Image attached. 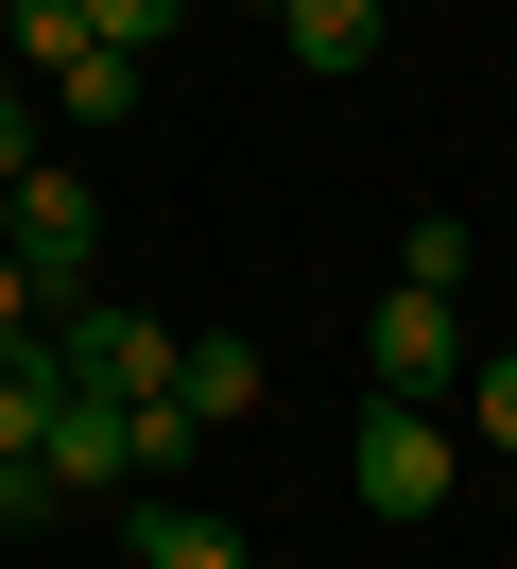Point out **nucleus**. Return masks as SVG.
Returning <instances> with one entry per match:
<instances>
[{
	"mask_svg": "<svg viewBox=\"0 0 517 569\" xmlns=\"http://www.w3.org/2000/svg\"><path fill=\"white\" fill-rule=\"evenodd\" d=\"M345 483H362V518H448L466 449H448V415H431V397H362V449H345Z\"/></svg>",
	"mask_w": 517,
	"mask_h": 569,
	"instance_id": "1",
	"label": "nucleus"
},
{
	"mask_svg": "<svg viewBox=\"0 0 517 569\" xmlns=\"http://www.w3.org/2000/svg\"><path fill=\"white\" fill-rule=\"evenodd\" d=\"M0 242L34 259V311H87V259H103V190H87V173H52V156H34V173L0 190Z\"/></svg>",
	"mask_w": 517,
	"mask_h": 569,
	"instance_id": "2",
	"label": "nucleus"
},
{
	"mask_svg": "<svg viewBox=\"0 0 517 569\" xmlns=\"http://www.w3.org/2000/svg\"><path fill=\"white\" fill-rule=\"evenodd\" d=\"M52 346H69V380H87V397H172L190 328H156V311H121V293H87V311H52Z\"/></svg>",
	"mask_w": 517,
	"mask_h": 569,
	"instance_id": "3",
	"label": "nucleus"
},
{
	"mask_svg": "<svg viewBox=\"0 0 517 569\" xmlns=\"http://www.w3.org/2000/svg\"><path fill=\"white\" fill-rule=\"evenodd\" d=\"M362 397H431V415H448V397H466V328H448V293H379V328H362Z\"/></svg>",
	"mask_w": 517,
	"mask_h": 569,
	"instance_id": "4",
	"label": "nucleus"
},
{
	"mask_svg": "<svg viewBox=\"0 0 517 569\" xmlns=\"http://www.w3.org/2000/svg\"><path fill=\"white\" fill-rule=\"evenodd\" d=\"M276 52H294L310 87H362L379 70V0H276Z\"/></svg>",
	"mask_w": 517,
	"mask_h": 569,
	"instance_id": "5",
	"label": "nucleus"
},
{
	"mask_svg": "<svg viewBox=\"0 0 517 569\" xmlns=\"http://www.w3.org/2000/svg\"><path fill=\"white\" fill-rule=\"evenodd\" d=\"M52 415H69V346L34 311V328H0V449H52Z\"/></svg>",
	"mask_w": 517,
	"mask_h": 569,
	"instance_id": "6",
	"label": "nucleus"
},
{
	"mask_svg": "<svg viewBox=\"0 0 517 569\" xmlns=\"http://www.w3.org/2000/svg\"><path fill=\"white\" fill-rule=\"evenodd\" d=\"M121 552H138V569H241V535L207 518V500H172V483H138V518H121Z\"/></svg>",
	"mask_w": 517,
	"mask_h": 569,
	"instance_id": "7",
	"label": "nucleus"
},
{
	"mask_svg": "<svg viewBox=\"0 0 517 569\" xmlns=\"http://www.w3.org/2000/svg\"><path fill=\"white\" fill-rule=\"evenodd\" d=\"M172 397H190V431H241V415H259V346H225V328H190V362H172Z\"/></svg>",
	"mask_w": 517,
	"mask_h": 569,
	"instance_id": "8",
	"label": "nucleus"
},
{
	"mask_svg": "<svg viewBox=\"0 0 517 569\" xmlns=\"http://www.w3.org/2000/svg\"><path fill=\"white\" fill-rule=\"evenodd\" d=\"M52 121H69V139H121V121H138V52H69V70H52Z\"/></svg>",
	"mask_w": 517,
	"mask_h": 569,
	"instance_id": "9",
	"label": "nucleus"
},
{
	"mask_svg": "<svg viewBox=\"0 0 517 569\" xmlns=\"http://www.w3.org/2000/svg\"><path fill=\"white\" fill-rule=\"evenodd\" d=\"M0 36H18V70H34V87H52V70H69V52H87V0H18V18H0Z\"/></svg>",
	"mask_w": 517,
	"mask_h": 569,
	"instance_id": "10",
	"label": "nucleus"
},
{
	"mask_svg": "<svg viewBox=\"0 0 517 569\" xmlns=\"http://www.w3.org/2000/svg\"><path fill=\"white\" fill-rule=\"evenodd\" d=\"M34 156H52V87H34V70H0V190H18Z\"/></svg>",
	"mask_w": 517,
	"mask_h": 569,
	"instance_id": "11",
	"label": "nucleus"
},
{
	"mask_svg": "<svg viewBox=\"0 0 517 569\" xmlns=\"http://www.w3.org/2000/svg\"><path fill=\"white\" fill-rule=\"evenodd\" d=\"M397 277H414V293H466V208H414V242H397Z\"/></svg>",
	"mask_w": 517,
	"mask_h": 569,
	"instance_id": "12",
	"label": "nucleus"
},
{
	"mask_svg": "<svg viewBox=\"0 0 517 569\" xmlns=\"http://www.w3.org/2000/svg\"><path fill=\"white\" fill-rule=\"evenodd\" d=\"M448 415H466V431H483V449H500V466H517V346H500V362H466V397H448Z\"/></svg>",
	"mask_w": 517,
	"mask_h": 569,
	"instance_id": "13",
	"label": "nucleus"
},
{
	"mask_svg": "<svg viewBox=\"0 0 517 569\" xmlns=\"http://www.w3.org/2000/svg\"><path fill=\"white\" fill-rule=\"evenodd\" d=\"M172 18H190V0H87V36H103V52H156Z\"/></svg>",
	"mask_w": 517,
	"mask_h": 569,
	"instance_id": "14",
	"label": "nucleus"
},
{
	"mask_svg": "<svg viewBox=\"0 0 517 569\" xmlns=\"http://www.w3.org/2000/svg\"><path fill=\"white\" fill-rule=\"evenodd\" d=\"M0 328H34V259L18 242H0Z\"/></svg>",
	"mask_w": 517,
	"mask_h": 569,
	"instance_id": "15",
	"label": "nucleus"
},
{
	"mask_svg": "<svg viewBox=\"0 0 517 569\" xmlns=\"http://www.w3.org/2000/svg\"><path fill=\"white\" fill-rule=\"evenodd\" d=\"M500 500H517V466H500Z\"/></svg>",
	"mask_w": 517,
	"mask_h": 569,
	"instance_id": "16",
	"label": "nucleus"
}]
</instances>
